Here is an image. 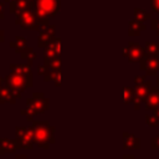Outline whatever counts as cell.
I'll return each mask as SVG.
<instances>
[{
  "label": "cell",
  "mask_w": 159,
  "mask_h": 159,
  "mask_svg": "<svg viewBox=\"0 0 159 159\" xmlns=\"http://www.w3.org/2000/svg\"><path fill=\"white\" fill-rule=\"evenodd\" d=\"M37 75L39 76H42L46 82L51 81V68L47 65H45V63L43 65H40L37 67Z\"/></svg>",
  "instance_id": "22"
},
{
  "label": "cell",
  "mask_w": 159,
  "mask_h": 159,
  "mask_svg": "<svg viewBox=\"0 0 159 159\" xmlns=\"http://www.w3.org/2000/svg\"><path fill=\"white\" fill-rule=\"evenodd\" d=\"M4 80H5V84L7 87H11L12 89H15L20 93H22L27 88L32 87V83H34L32 76H24L17 72H14V71H11L7 76H5Z\"/></svg>",
  "instance_id": "4"
},
{
  "label": "cell",
  "mask_w": 159,
  "mask_h": 159,
  "mask_svg": "<svg viewBox=\"0 0 159 159\" xmlns=\"http://www.w3.org/2000/svg\"><path fill=\"white\" fill-rule=\"evenodd\" d=\"M30 1H31V2H32V0H30Z\"/></svg>",
  "instance_id": "39"
},
{
  "label": "cell",
  "mask_w": 159,
  "mask_h": 159,
  "mask_svg": "<svg viewBox=\"0 0 159 159\" xmlns=\"http://www.w3.org/2000/svg\"><path fill=\"white\" fill-rule=\"evenodd\" d=\"M55 32H56V29H55L53 25H50L45 30L40 31V35H39V39H37V46L41 47V48H45L47 45H50L56 39Z\"/></svg>",
  "instance_id": "12"
},
{
  "label": "cell",
  "mask_w": 159,
  "mask_h": 159,
  "mask_svg": "<svg viewBox=\"0 0 159 159\" xmlns=\"http://www.w3.org/2000/svg\"><path fill=\"white\" fill-rule=\"evenodd\" d=\"M5 1H6V2H11L12 0H5Z\"/></svg>",
  "instance_id": "38"
},
{
  "label": "cell",
  "mask_w": 159,
  "mask_h": 159,
  "mask_svg": "<svg viewBox=\"0 0 159 159\" xmlns=\"http://www.w3.org/2000/svg\"><path fill=\"white\" fill-rule=\"evenodd\" d=\"M152 89V83L149 81H145L144 76H137L134 78V91H135V97L133 99V104L135 109L140 108L142 102L145 101L149 91Z\"/></svg>",
  "instance_id": "5"
},
{
  "label": "cell",
  "mask_w": 159,
  "mask_h": 159,
  "mask_svg": "<svg viewBox=\"0 0 159 159\" xmlns=\"http://www.w3.org/2000/svg\"><path fill=\"white\" fill-rule=\"evenodd\" d=\"M150 29L159 36V19H150Z\"/></svg>",
  "instance_id": "28"
},
{
  "label": "cell",
  "mask_w": 159,
  "mask_h": 159,
  "mask_svg": "<svg viewBox=\"0 0 159 159\" xmlns=\"http://www.w3.org/2000/svg\"><path fill=\"white\" fill-rule=\"evenodd\" d=\"M20 56H21V58L25 60L26 63H29V65H32L34 61L36 60V52H35L31 47H25V48L20 52Z\"/></svg>",
  "instance_id": "20"
},
{
  "label": "cell",
  "mask_w": 159,
  "mask_h": 159,
  "mask_svg": "<svg viewBox=\"0 0 159 159\" xmlns=\"http://www.w3.org/2000/svg\"><path fill=\"white\" fill-rule=\"evenodd\" d=\"M61 55V39H55L50 45L43 48V61L47 65L51 60L60 57Z\"/></svg>",
  "instance_id": "10"
},
{
  "label": "cell",
  "mask_w": 159,
  "mask_h": 159,
  "mask_svg": "<svg viewBox=\"0 0 159 159\" xmlns=\"http://www.w3.org/2000/svg\"><path fill=\"white\" fill-rule=\"evenodd\" d=\"M123 148L124 149H134V150H138L140 148V139L138 137H135L134 134L132 133H128V132H124L123 135Z\"/></svg>",
  "instance_id": "15"
},
{
  "label": "cell",
  "mask_w": 159,
  "mask_h": 159,
  "mask_svg": "<svg viewBox=\"0 0 159 159\" xmlns=\"http://www.w3.org/2000/svg\"><path fill=\"white\" fill-rule=\"evenodd\" d=\"M10 70L14 72H17L24 76H32L31 72V65L29 63H12L10 65Z\"/></svg>",
  "instance_id": "18"
},
{
  "label": "cell",
  "mask_w": 159,
  "mask_h": 159,
  "mask_svg": "<svg viewBox=\"0 0 159 159\" xmlns=\"http://www.w3.org/2000/svg\"><path fill=\"white\" fill-rule=\"evenodd\" d=\"M144 104L145 109L148 111H153L159 106V87H152L144 101Z\"/></svg>",
  "instance_id": "14"
},
{
  "label": "cell",
  "mask_w": 159,
  "mask_h": 159,
  "mask_svg": "<svg viewBox=\"0 0 159 159\" xmlns=\"http://www.w3.org/2000/svg\"><path fill=\"white\" fill-rule=\"evenodd\" d=\"M16 139L20 143L22 149L31 150L34 148V134L31 128H25V127H16Z\"/></svg>",
  "instance_id": "8"
},
{
  "label": "cell",
  "mask_w": 159,
  "mask_h": 159,
  "mask_svg": "<svg viewBox=\"0 0 159 159\" xmlns=\"http://www.w3.org/2000/svg\"><path fill=\"white\" fill-rule=\"evenodd\" d=\"M145 124L148 127H159V118L154 114H148L145 117Z\"/></svg>",
  "instance_id": "25"
},
{
  "label": "cell",
  "mask_w": 159,
  "mask_h": 159,
  "mask_svg": "<svg viewBox=\"0 0 159 159\" xmlns=\"http://www.w3.org/2000/svg\"><path fill=\"white\" fill-rule=\"evenodd\" d=\"M19 149H21L17 139L10 138H0V155L4 154H15Z\"/></svg>",
  "instance_id": "11"
},
{
  "label": "cell",
  "mask_w": 159,
  "mask_h": 159,
  "mask_svg": "<svg viewBox=\"0 0 159 159\" xmlns=\"http://www.w3.org/2000/svg\"><path fill=\"white\" fill-rule=\"evenodd\" d=\"M31 9V1L30 0H12L9 5V11L11 14H17L22 10Z\"/></svg>",
  "instance_id": "16"
},
{
  "label": "cell",
  "mask_w": 159,
  "mask_h": 159,
  "mask_svg": "<svg viewBox=\"0 0 159 159\" xmlns=\"http://www.w3.org/2000/svg\"><path fill=\"white\" fill-rule=\"evenodd\" d=\"M47 66H48L51 70H60V68H61V58L57 57V58L51 60V61L47 63Z\"/></svg>",
  "instance_id": "27"
},
{
  "label": "cell",
  "mask_w": 159,
  "mask_h": 159,
  "mask_svg": "<svg viewBox=\"0 0 159 159\" xmlns=\"http://www.w3.org/2000/svg\"><path fill=\"white\" fill-rule=\"evenodd\" d=\"M21 97V93L12 89L11 87H7L6 84L1 88L0 91V102L2 103H9V104H15V102Z\"/></svg>",
  "instance_id": "13"
},
{
  "label": "cell",
  "mask_w": 159,
  "mask_h": 159,
  "mask_svg": "<svg viewBox=\"0 0 159 159\" xmlns=\"http://www.w3.org/2000/svg\"><path fill=\"white\" fill-rule=\"evenodd\" d=\"M157 87H159V76H157Z\"/></svg>",
  "instance_id": "37"
},
{
  "label": "cell",
  "mask_w": 159,
  "mask_h": 159,
  "mask_svg": "<svg viewBox=\"0 0 159 159\" xmlns=\"http://www.w3.org/2000/svg\"><path fill=\"white\" fill-rule=\"evenodd\" d=\"M135 97V91L132 87H124L123 88V101L124 103H132Z\"/></svg>",
  "instance_id": "23"
},
{
  "label": "cell",
  "mask_w": 159,
  "mask_h": 159,
  "mask_svg": "<svg viewBox=\"0 0 159 159\" xmlns=\"http://www.w3.org/2000/svg\"><path fill=\"white\" fill-rule=\"evenodd\" d=\"M153 113H154V116H157V117L159 118V106H158L155 109H153Z\"/></svg>",
  "instance_id": "33"
},
{
  "label": "cell",
  "mask_w": 159,
  "mask_h": 159,
  "mask_svg": "<svg viewBox=\"0 0 159 159\" xmlns=\"http://www.w3.org/2000/svg\"><path fill=\"white\" fill-rule=\"evenodd\" d=\"M30 128L34 134V142L39 148L48 149L50 145L55 143V127H52L50 122L36 120L32 122Z\"/></svg>",
  "instance_id": "1"
},
{
  "label": "cell",
  "mask_w": 159,
  "mask_h": 159,
  "mask_svg": "<svg viewBox=\"0 0 159 159\" xmlns=\"http://www.w3.org/2000/svg\"><path fill=\"white\" fill-rule=\"evenodd\" d=\"M150 5H152V9H153V11L159 14V0H152Z\"/></svg>",
  "instance_id": "30"
},
{
  "label": "cell",
  "mask_w": 159,
  "mask_h": 159,
  "mask_svg": "<svg viewBox=\"0 0 159 159\" xmlns=\"http://www.w3.org/2000/svg\"><path fill=\"white\" fill-rule=\"evenodd\" d=\"M143 30H145L144 22L138 21L135 19L129 20V22H128V35L129 36H139Z\"/></svg>",
  "instance_id": "17"
},
{
  "label": "cell",
  "mask_w": 159,
  "mask_h": 159,
  "mask_svg": "<svg viewBox=\"0 0 159 159\" xmlns=\"http://www.w3.org/2000/svg\"><path fill=\"white\" fill-rule=\"evenodd\" d=\"M150 148L152 149H159V134L152 138V140H150Z\"/></svg>",
  "instance_id": "29"
},
{
  "label": "cell",
  "mask_w": 159,
  "mask_h": 159,
  "mask_svg": "<svg viewBox=\"0 0 159 159\" xmlns=\"http://www.w3.org/2000/svg\"><path fill=\"white\" fill-rule=\"evenodd\" d=\"M139 67L145 72L147 76H154L159 72V53L158 55H148L144 52L139 61Z\"/></svg>",
  "instance_id": "7"
},
{
  "label": "cell",
  "mask_w": 159,
  "mask_h": 159,
  "mask_svg": "<svg viewBox=\"0 0 159 159\" xmlns=\"http://www.w3.org/2000/svg\"><path fill=\"white\" fill-rule=\"evenodd\" d=\"M4 39H5L4 31H2V30H0V42H2V41H4Z\"/></svg>",
  "instance_id": "34"
},
{
  "label": "cell",
  "mask_w": 159,
  "mask_h": 159,
  "mask_svg": "<svg viewBox=\"0 0 159 159\" xmlns=\"http://www.w3.org/2000/svg\"><path fill=\"white\" fill-rule=\"evenodd\" d=\"M5 86V80L2 78V77H0V91H1V88ZM0 104H1V102H0Z\"/></svg>",
  "instance_id": "31"
},
{
  "label": "cell",
  "mask_w": 159,
  "mask_h": 159,
  "mask_svg": "<svg viewBox=\"0 0 159 159\" xmlns=\"http://www.w3.org/2000/svg\"><path fill=\"white\" fill-rule=\"evenodd\" d=\"M144 47L138 42H128V45L123 48V56L128 58L129 62H139L142 56L144 55Z\"/></svg>",
  "instance_id": "9"
},
{
  "label": "cell",
  "mask_w": 159,
  "mask_h": 159,
  "mask_svg": "<svg viewBox=\"0 0 159 159\" xmlns=\"http://www.w3.org/2000/svg\"><path fill=\"white\" fill-rule=\"evenodd\" d=\"M123 159H135L134 155H123Z\"/></svg>",
  "instance_id": "36"
},
{
  "label": "cell",
  "mask_w": 159,
  "mask_h": 159,
  "mask_svg": "<svg viewBox=\"0 0 159 159\" xmlns=\"http://www.w3.org/2000/svg\"><path fill=\"white\" fill-rule=\"evenodd\" d=\"M15 159H29V158H27L26 155H16Z\"/></svg>",
  "instance_id": "35"
},
{
  "label": "cell",
  "mask_w": 159,
  "mask_h": 159,
  "mask_svg": "<svg viewBox=\"0 0 159 159\" xmlns=\"http://www.w3.org/2000/svg\"><path fill=\"white\" fill-rule=\"evenodd\" d=\"M2 6H4V5H2V2H0V20H1L2 17H4V12H2Z\"/></svg>",
  "instance_id": "32"
},
{
  "label": "cell",
  "mask_w": 159,
  "mask_h": 159,
  "mask_svg": "<svg viewBox=\"0 0 159 159\" xmlns=\"http://www.w3.org/2000/svg\"><path fill=\"white\" fill-rule=\"evenodd\" d=\"M31 10L37 19L53 17L60 11V0H32Z\"/></svg>",
  "instance_id": "3"
},
{
  "label": "cell",
  "mask_w": 159,
  "mask_h": 159,
  "mask_svg": "<svg viewBox=\"0 0 159 159\" xmlns=\"http://www.w3.org/2000/svg\"><path fill=\"white\" fill-rule=\"evenodd\" d=\"M144 51L148 55H158L159 53V42L148 41L144 46Z\"/></svg>",
  "instance_id": "24"
},
{
  "label": "cell",
  "mask_w": 159,
  "mask_h": 159,
  "mask_svg": "<svg viewBox=\"0 0 159 159\" xmlns=\"http://www.w3.org/2000/svg\"><path fill=\"white\" fill-rule=\"evenodd\" d=\"M26 108L21 109V114L27 119V120H32L35 116L47 111L50 108V101L48 98H46L41 92H36L32 93L31 98L26 99Z\"/></svg>",
  "instance_id": "2"
},
{
  "label": "cell",
  "mask_w": 159,
  "mask_h": 159,
  "mask_svg": "<svg viewBox=\"0 0 159 159\" xmlns=\"http://www.w3.org/2000/svg\"><path fill=\"white\" fill-rule=\"evenodd\" d=\"M134 19L138 20V21L144 22V21H147V20H150V19H152V15H150V12H148V11H145V10H143V9L135 7V9H134Z\"/></svg>",
  "instance_id": "21"
},
{
  "label": "cell",
  "mask_w": 159,
  "mask_h": 159,
  "mask_svg": "<svg viewBox=\"0 0 159 159\" xmlns=\"http://www.w3.org/2000/svg\"><path fill=\"white\" fill-rule=\"evenodd\" d=\"M10 47L11 48H15V51L20 53L25 47H27V41L22 36H16L15 40L10 42Z\"/></svg>",
  "instance_id": "19"
},
{
  "label": "cell",
  "mask_w": 159,
  "mask_h": 159,
  "mask_svg": "<svg viewBox=\"0 0 159 159\" xmlns=\"http://www.w3.org/2000/svg\"><path fill=\"white\" fill-rule=\"evenodd\" d=\"M16 17H15V21L17 25H20L21 29H26V30H36V31H40L39 29V22H37V17L36 15L34 14V11L31 9H27V10H22L17 14H15Z\"/></svg>",
  "instance_id": "6"
},
{
  "label": "cell",
  "mask_w": 159,
  "mask_h": 159,
  "mask_svg": "<svg viewBox=\"0 0 159 159\" xmlns=\"http://www.w3.org/2000/svg\"><path fill=\"white\" fill-rule=\"evenodd\" d=\"M51 81H53L57 87L61 86V71L60 70H51Z\"/></svg>",
  "instance_id": "26"
}]
</instances>
